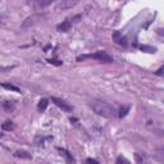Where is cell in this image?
Instances as JSON below:
<instances>
[{
    "label": "cell",
    "instance_id": "cell-1",
    "mask_svg": "<svg viewBox=\"0 0 164 164\" xmlns=\"http://www.w3.org/2000/svg\"><path fill=\"white\" fill-rule=\"evenodd\" d=\"M90 108L92 110L100 115V117H104V118H114L118 115V110L114 105L109 104V103L104 101V100H99V99H92L90 101Z\"/></svg>",
    "mask_w": 164,
    "mask_h": 164
},
{
    "label": "cell",
    "instance_id": "cell-2",
    "mask_svg": "<svg viewBox=\"0 0 164 164\" xmlns=\"http://www.w3.org/2000/svg\"><path fill=\"white\" fill-rule=\"evenodd\" d=\"M86 59H96L103 63H112L113 62V57H110L105 51H96L94 54H83V55L77 57V62H83V60H86Z\"/></svg>",
    "mask_w": 164,
    "mask_h": 164
},
{
    "label": "cell",
    "instance_id": "cell-3",
    "mask_svg": "<svg viewBox=\"0 0 164 164\" xmlns=\"http://www.w3.org/2000/svg\"><path fill=\"white\" fill-rule=\"evenodd\" d=\"M42 17H44V14H33L31 17L26 18V19L23 21V23H22V27L23 28H28V27L36 25V23H39V21H41Z\"/></svg>",
    "mask_w": 164,
    "mask_h": 164
},
{
    "label": "cell",
    "instance_id": "cell-4",
    "mask_svg": "<svg viewBox=\"0 0 164 164\" xmlns=\"http://www.w3.org/2000/svg\"><path fill=\"white\" fill-rule=\"evenodd\" d=\"M51 103H54L58 108H60L64 112H72L73 110V108H72V105H69L67 101H64L63 99H59V98H55V96H53L51 98Z\"/></svg>",
    "mask_w": 164,
    "mask_h": 164
},
{
    "label": "cell",
    "instance_id": "cell-5",
    "mask_svg": "<svg viewBox=\"0 0 164 164\" xmlns=\"http://www.w3.org/2000/svg\"><path fill=\"white\" fill-rule=\"evenodd\" d=\"M72 25H73V23L71 22V19H65V21H63L62 23H59V25L57 26V30L59 32H68L69 30L72 28Z\"/></svg>",
    "mask_w": 164,
    "mask_h": 164
},
{
    "label": "cell",
    "instance_id": "cell-6",
    "mask_svg": "<svg viewBox=\"0 0 164 164\" xmlns=\"http://www.w3.org/2000/svg\"><path fill=\"white\" fill-rule=\"evenodd\" d=\"M112 39L115 44H119V45H126V39L122 36L119 31H114L113 35H112Z\"/></svg>",
    "mask_w": 164,
    "mask_h": 164
},
{
    "label": "cell",
    "instance_id": "cell-7",
    "mask_svg": "<svg viewBox=\"0 0 164 164\" xmlns=\"http://www.w3.org/2000/svg\"><path fill=\"white\" fill-rule=\"evenodd\" d=\"M58 151L60 153V155H62L64 159L67 160V163H69V164H73L75 163L73 156H72V154H69V151H67L65 149H62V148H58Z\"/></svg>",
    "mask_w": 164,
    "mask_h": 164
},
{
    "label": "cell",
    "instance_id": "cell-8",
    "mask_svg": "<svg viewBox=\"0 0 164 164\" xmlns=\"http://www.w3.org/2000/svg\"><path fill=\"white\" fill-rule=\"evenodd\" d=\"M76 4H77V0H73V2H71V0H63V2H60V3L58 4V9L64 10V9L72 8V7H73V5H76Z\"/></svg>",
    "mask_w": 164,
    "mask_h": 164
},
{
    "label": "cell",
    "instance_id": "cell-9",
    "mask_svg": "<svg viewBox=\"0 0 164 164\" xmlns=\"http://www.w3.org/2000/svg\"><path fill=\"white\" fill-rule=\"evenodd\" d=\"M14 156L16 158H19V159H31L32 155L28 153L26 150H17L14 151Z\"/></svg>",
    "mask_w": 164,
    "mask_h": 164
},
{
    "label": "cell",
    "instance_id": "cell-10",
    "mask_svg": "<svg viewBox=\"0 0 164 164\" xmlns=\"http://www.w3.org/2000/svg\"><path fill=\"white\" fill-rule=\"evenodd\" d=\"M3 108H4L5 112L12 113L16 109V101H5L3 104Z\"/></svg>",
    "mask_w": 164,
    "mask_h": 164
},
{
    "label": "cell",
    "instance_id": "cell-11",
    "mask_svg": "<svg viewBox=\"0 0 164 164\" xmlns=\"http://www.w3.org/2000/svg\"><path fill=\"white\" fill-rule=\"evenodd\" d=\"M47 105H49V100H47V99H41V100L39 101V104H37L39 112H45L46 108H47Z\"/></svg>",
    "mask_w": 164,
    "mask_h": 164
},
{
    "label": "cell",
    "instance_id": "cell-12",
    "mask_svg": "<svg viewBox=\"0 0 164 164\" xmlns=\"http://www.w3.org/2000/svg\"><path fill=\"white\" fill-rule=\"evenodd\" d=\"M2 128H3L4 131H13V130L16 128V124H14L13 122H10V120H7V122H4V123L2 124Z\"/></svg>",
    "mask_w": 164,
    "mask_h": 164
},
{
    "label": "cell",
    "instance_id": "cell-13",
    "mask_svg": "<svg viewBox=\"0 0 164 164\" xmlns=\"http://www.w3.org/2000/svg\"><path fill=\"white\" fill-rule=\"evenodd\" d=\"M2 86L4 89H7V90H10V91H14V92H19V87L18 86H14V85H12V83H2Z\"/></svg>",
    "mask_w": 164,
    "mask_h": 164
},
{
    "label": "cell",
    "instance_id": "cell-14",
    "mask_svg": "<svg viewBox=\"0 0 164 164\" xmlns=\"http://www.w3.org/2000/svg\"><path fill=\"white\" fill-rule=\"evenodd\" d=\"M140 49L144 50V51H146V53H151V54L156 51L155 47H151V46H148V45H142L141 47H140Z\"/></svg>",
    "mask_w": 164,
    "mask_h": 164
},
{
    "label": "cell",
    "instance_id": "cell-15",
    "mask_svg": "<svg viewBox=\"0 0 164 164\" xmlns=\"http://www.w3.org/2000/svg\"><path fill=\"white\" fill-rule=\"evenodd\" d=\"M128 110H130V108H128V106H124V108H122V109H120V110H119V113H118V117H119V118H123L124 115L127 114V112H128Z\"/></svg>",
    "mask_w": 164,
    "mask_h": 164
},
{
    "label": "cell",
    "instance_id": "cell-16",
    "mask_svg": "<svg viewBox=\"0 0 164 164\" xmlns=\"http://www.w3.org/2000/svg\"><path fill=\"white\" fill-rule=\"evenodd\" d=\"M53 3V0H46V2H42V0H40V2H37L39 7H47V5H50Z\"/></svg>",
    "mask_w": 164,
    "mask_h": 164
},
{
    "label": "cell",
    "instance_id": "cell-17",
    "mask_svg": "<svg viewBox=\"0 0 164 164\" xmlns=\"http://www.w3.org/2000/svg\"><path fill=\"white\" fill-rule=\"evenodd\" d=\"M13 68H14L13 65H0V72H8Z\"/></svg>",
    "mask_w": 164,
    "mask_h": 164
},
{
    "label": "cell",
    "instance_id": "cell-18",
    "mask_svg": "<svg viewBox=\"0 0 164 164\" xmlns=\"http://www.w3.org/2000/svg\"><path fill=\"white\" fill-rule=\"evenodd\" d=\"M80 19H82V16L81 14H77L73 18H71V22L72 23H77V22H80Z\"/></svg>",
    "mask_w": 164,
    "mask_h": 164
},
{
    "label": "cell",
    "instance_id": "cell-19",
    "mask_svg": "<svg viewBox=\"0 0 164 164\" xmlns=\"http://www.w3.org/2000/svg\"><path fill=\"white\" fill-rule=\"evenodd\" d=\"M47 62L50 64H54V65H62L63 62H59V60H54V59H47Z\"/></svg>",
    "mask_w": 164,
    "mask_h": 164
},
{
    "label": "cell",
    "instance_id": "cell-20",
    "mask_svg": "<svg viewBox=\"0 0 164 164\" xmlns=\"http://www.w3.org/2000/svg\"><path fill=\"white\" fill-rule=\"evenodd\" d=\"M117 164H130V162H128V160H126L124 158L119 156V158H118V160H117Z\"/></svg>",
    "mask_w": 164,
    "mask_h": 164
},
{
    "label": "cell",
    "instance_id": "cell-21",
    "mask_svg": "<svg viewBox=\"0 0 164 164\" xmlns=\"http://www.w3.org/2000/svg\"><path fill=\"white\" fill-rule=\"evenodd\" d=\"M86 164H99V162L95 160V159H91V158H89V159H86Z\"/></svg>",
    "mask_w": 164,
    "mask_h": 164
},
{
    "label": "cell",
    "instance_id": "cell-22",
    "mask_svg": "<svg viewBox=\"0 0 164 164\" xmlns=\"http://www.w3.org/2000/svg\"><path fill=\"white\" fill-rule=\"evenodd\" d=\"M163 69H164L163 67H162V68L158 69V71H156V76H162V75H163Z\"/></svg>",
    "mask_w": 164,
    "mask_h": 164
},
{
    "label": "cell",
    "instance_id": "cell-23",
    "mask_svg": "<svg viewBox=\"0 0 164 164\" xmlns=\"http://www.w3.org/2000/svg\"><path fill=\"white\" fill-rule=\"evenodd\" d=\"M2 136H3V133H0V137H2Z\"/></svg>",
    "mask_w": 164,
    "mask_h": 164
}]
</instances>
